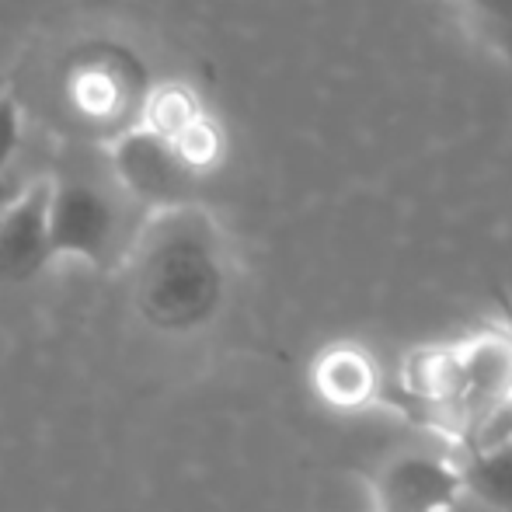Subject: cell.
Masks as SVG:
<instances>
[{
  "mask_svg": "<svg viewBox=\"0 0 512 512\" xmlns=\"http://www.w3.org/2000/svg\"><path fill=\"white\" fill-rule=\"evenodd\" d=\"M398 391L401 411L457 453L492 411L512 405V328H485L453 345L411 352Z\"/></svg>",
  "mask_w": 512,
  "mask_h": 512,
  "instance_id": "6da1fadb",
  "label": "cell"
},
{
  "mask_svg": "<svg viewBox=\"0 0 512 512\" xmlns=\"http://www.w3.org/2000/svg\"><path fill=\"white\" fill-rule=\"evenodd\" d=\"M21 143V115L14 98H0V182H4L7 168H11L14 154Z\"/></svg>",
  "mask_w": 512,
  "mask_h": 512,
  "instance_id": "8fae6325",
  "label": "cell"
},
{
  "mask_svg": "<svg viewBox=\"0 0 512 512\" xmlns=\"http://www.w3.org/2000/svg\"><path fill=\"white\" fill-rule=\"evenodd\" d=\"M453 512H488V509H481L478 502H471V499H467V495H464V502H460V506L453 509Z\"/></svg>",
  "mask_w": 512,
  "mask_h": 512,
  "instance_id": "7c38bea8",
  "label": "cell"
},
{
  "mask_svg": "<svg viewBox=\"0 0 512 512\" xmlns=\"http://www.w3.org/2000/svg\"><path fill=\"white\" fill-rule=\"evenodd\" d=\"M150 227V213L122 192L112 171H56L49 178V248L53 262L77 258L102 272L119 269Z\"/></svg>",
  "mask_w": 512,
  "mask_h": 512,
  "instance_id": "7a4b0ae2",
  "label": "cell"
},
{
  "mask_svg": "<svg viewBox=\"0 0 512 512\" xmlns=\"http://www.w3.org/2000/svg\"><path fill=\"white\" fill-rule=\"evenodd\" d=\"M140 126L154 129L161 140H168L192 168L203 175L213 168L223 154V136L213 115L206 112L199 95L178 81H168L161 88H150L147 108H143Z\"/></svg>",
  "mask_w": 512,
  "mask_h": 512,
  "instance_id": "8992f818",
  "label": "cell"
},
{
  "mask_svg": "<svg viewBox=\"0 0 512 512\" xmlns=\"http://www.w3.org/2000/svg\"><path fill=\"white\" fill-rule=\"evenodd\" d=\"M108 171L129 199L150 216L192 209L199 171L147 126H136L108 143Z\"/></svg>",
  "mask_w": 512,
  "mask_h": 512,
  "instance_id": "277c9868",
  "label": "cell"
},
{
  "mask_svg": "<svg viewBox=\"0 0 512 512\" xmlns=\"http://www.w3.org/2000/svg\"><path fill=\"white\" fill-rule=\"evenodd\" d=\"M481 42L512 63V0H453Z\"/></svg>",
  "mask_w": 512,
  "mask_h": 512,
  "instance_id": "30bf717a",
  "label": "cell"
},
{
  "mask_svg": "<svg viewBox=\"0 0 512 512\" xmlns=\"http://www.w3.org/2000/svg\"><path fill=\"white\" fill-rule=\"evenodd\" d=\"M377 512H453L464 502V471L453 453L405 450L373 478Z\"/></svg>",
  "mask_w": 512,
  "mask_h": 512,
  "instance_id": "5b68a950",
  "label": "cell"
},
{
  "mask_svg": "<svg viewBox=\"0 0 512 512\" xmlns=\"http://www.w3.org/2000/svg\"><path fill=\"white\" fill-rule=\"evenodd\" d=\"M314 391L324 405L356 411L373 401H384V373L377 359L356 342H335L314 359Z\"/></svg>",
  "mask_w": 512,
  "mask_h": 512,
  "instance_id": "ba28073f",
  "label": "cell"
},
{
  "mask_svg": "<svg viewBox=\"0 0 512 512\" xmlns=\"http://www.w3.org/2000/svg\"><path fill=\"white\" fill-rule=\"evenodd\" d=\"M53 265L49 248V178L28 185L0 209V286H21Z\"/></svg>",
  "mask_w": 512,
  "mask_h": 512,
  "instance_id": "52a82bcc",
  "label": "cell"
},
{
  "mask_svg": "<svg viewBox=\"0 0 512 512\" xmlns=\"http://www.w3.org/2000/svg\"><path fill=\"white\" fill-rule=\"evenodd\" d=\"M467 499L488 512H512V443L460 460Z\"/></svg>",
  "mask_w": 512,
  "mask_h": 512,
  "instance_id": "9c48e42d",
  "label": "cell"
},
{
  "mask_svg": "<svg viewBox=\"0 0 512 512\" xmlns=\"http://www.w3.org/2000/svg\"><path fill=\"white\" fill-rule=\"evenodd\" d=\"M506 328H512V310L506 307Z\"/></svg>",
  "mask_w": 512,
  "mask_h": 512,
  "instance_id": "4fadbf2b",
  "label": "cell"
},
{
  "mask_svg": "<svg viewBox=\"0 0 512 512\" xmlns=\"http://www.w3.org/2000/svg\"><path fill=\"white\" fill-rule=\"evenodd\" d=\"M63 98L77 122L112 143L143 122L150 88L140 60L129 49L98 42L70 60L63 74Z\"/></svg>",
  "mask_w": 512,
  "mask_h": 512,
  "instance_id": "3957f363",
  "label": "cell"
}]
</instances>
